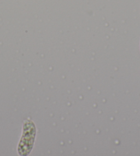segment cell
<instances>
[{
  "instance_id": "cell-1",
  "label": "cell",
  "mask_w": 140,
  "mask_h": 156,
  "mask_svg": "<svg viewBox=\"0 0 140 156\" xmlns=\"http://www.w3.org/2000/svg\"><path fill=\"white\" fill-rule=\"evenodd\" d=\"M36 129L33 122L30 120H27L23 125V136L20 140V142L18 146V151L22 149L24 145L25 147L21 155H27L32 149L34 144V139L36 133Z\"/></svg>"
},
{
  "instance_id": "cell-2",
  "label": "cell",
  "mask_w": 140,
  "mask_h": 156,
  "mask_svg": "<svg viewBox=\"0 0 140 156\" xmlns=\"http://www.w3.org/2000/svg\"><path fill=\"white\" fill-rule=\"evenodd\" d=\"M139 48H140V45H139Z\"/></svg>"
}]
</instances>
